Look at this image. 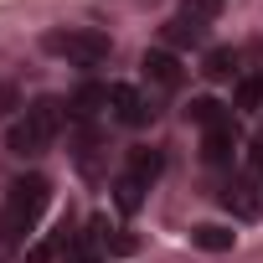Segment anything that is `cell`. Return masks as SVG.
<instances>
[{
    "mask_svg": "<svg viewBox=\"0 0 263 263\" xmlns=\"http://www.w3.org/2000/svg\"><path fill=\"white\" fill-rule=\"evenodd\" d=\"M47 196H52L47 176H21V181H11L6 206H0V253H11V248L26 242V232H31L36 217L47 212Z\"/></svg>",
    "mask_w": 263,
    "mask_h": 263,
    "instance_id": "1",
    "label": "cell"
},
{
    "mask_svg": "<svg viewBox=\"0 0 263 263\" xmlns=\"http://www.w3.org/2000/svg\"><path fill=\"white\" fill-rule=\"evenodd\" d=\"M57 129H62V103L57 98H36L31 108H21V119L6 129V150L11 155H47V145L57 140Z\"/></svg>",
    "mask_w": 263,
    "mask_h": 263,
    "instance_id": "2",
    "label": "cell"
},
{
    "mask_svg": "<svg viewBox=\"0 0 263 263\" xmlns=\"http://www.w3.org/2000/svg\"><path fill=\"white\" fill-rule=\"evenodd\" d=\"M42 47H47L52 57L72 62V67H98V62H108V52H114V42H108L103 31H93V26H67V31H47V36H42Z\"/></svg>",
    "mask_w": 263,
    "mask_h": 263,
    "instance_id": "3",
    "label": "cell"
},
{
    "mask_svg": "<svg viewBox=\"0 0 263 263\" xmlns=\"http://www.w3.org/2000/svg\"><path fill=\"white\" fill-rule=\"evenodd\" d=\"M108 108H114V119L124 124V129H145L160 108H155V93H145V88H129V83H108Z\"/></svg>",
    "mask_w": 263,
    "mask_h": 263,
    "instance_id": "4",
    "label": "cell"
},
{
    "mask_svg": "<svg viewBox=\"0 0 263 263\" xmlns=\"http://www.w3.org/2000/svg\"><path fill=\"white\" fill-rule=\"evenodd\" d=\"M140 78H145V93H176L181 83H186V67H181V57L176 52H145V62H140Z\"/></svg>",
    "mask_w": 263,
    "mask_h": 263,
    "instance_id": "5",
    "label": "cell"
},
{
    "mask_svg": "<svg viewBox=\"0 0 263 263\" xmlns=\"http://www.w3.org/2000/svg\"><path fill=\"white\" fill-rule=\"evenodd\" d=\"M222 206H227L237 222H258V217H263V191H258V181H253V176H232V181L222 186Z\"/></svg>",
    "mask_w": 263,
    "mask_h": 263,
    "instance_id": "6",
    "label": "cell"
},
{
    "mask_svg": "<svg viewBox=\"0 0 263 263\" xmlns=\"http://www.w3.org/2000/svg\"><path fill=\"white\" fill-rule=\"evenodd\" d=\"M201 155H206V165H232V155H237V124L232 119L201 129Z\"/></svg>",
    "mask_w": 263,
    "mask_h": 263,
    "instance_id": "7",
    "label": "cell"
},
{
    "mask_svg": "<svg viewBox=\"0 0 263 263\" xmlns=\"http://www.w3.org/2000/svg\"><path fill=\"white\" fill-rule=\"evenodd\" d=\"M206 42V21H196V16H176V21H165V52H176V47H201Z\"/></svg>",
    "mask_w": 263,
    "mask_h": 263,
    "instance_id": "8",
    "label": "cell"
},
{
    "mask_svg": "<svg viewBox=\"0 0 263 263\" xmlns=\"http://www.w3.org/2000/svg\"><path fill=\"white\" fill-rule=\"evenodd\" d=\"M108 108V83H83L72 98H67V119H93Z\"/></svg>",
    "mask_w": 263,
    "mask_h": 263,
    "instance_id": "9",
    "label": "cell"
},
{
    "mask_svg": "<svg viewBox=\"0 0 263 263\" xmlns=\"http://www.w3.org/2000/svg\"><path fill=\"white\" fill-rule=\"evenodd\" d=\"M201 72H206L212 83H232V78L242 72V57H237L232 47H212V52L201 57Z\"/></svg>",
    "mask_w": 263,
    "mask_h": 263,
    "instance_id": "10",
    "label": "cell"
},
{
    "mask_svg": "<svg viewBox=\"0 0 263 263\" xmlns=\"http://www.w3.org/2000/svg\"><path fill=\"white\" fill-rule=\"evenodd\" d=\"M165 171V155L160 150H129V165H124V176H135L140 186H155V176Z\"/></svg>",
    "mask_w": 263,
    "mask_h": 263,
    "instance_id": "11",
    "label": "cell"
},
{
    "mask_svg": "<svg viewBox=\"0 0 263 263\" xmlns=\"http://www.w3.org/2000/svg\"><path fill=\"white\" fill-rule=\"evenodd\" d=\"M191 242H196L201 253H227V248L237 242V232H232V227H217V222H206V227H191Z\"/></svg>",
    "mask_w": 263,
    "mask_h": 263,
    "instance_id": "12",
    "label": "cell"
},
{
    "mask_svg": "<svg viewBox=\"0 0 263 263\" xmlns=\"http://www.w3.org/2000/svg\"><path fill=\"white\" fill-rule=\"evenodd\" d=\"M186 119H191V124H201V129H212V124H222V119H232V108H222L217 98H191V108H186Z\"/></svg>",
    "mask_w": 263,
    "mask_h": 263,
    "instance_id": "13",
    "label": "cell"
},
{
    "mask_svg": "<svg viewBox=\"0 0 263 263\" xmlns=\"http://www.w3.org/2000/svg\"><path fill=\"white\" fill-rule=\"evenodd\" d=\"M145 191H150V186H140L135 176H119V181H114V201H119V212H140Z\"/></svg>",
    "mask_w": 263,
    "mask_h": 263,
    "instance_id": "14",
    "label": "cell"
},
{
    "mask_svg": "<svg viewBox=\"0 0 263 263\" xmlns=\"http://www.w3.org/2000/svg\"><path fill=\"white\" fill-rule=\"evenodd\" d=\"M237 108L263 114V78H237Z\"/></svg>",
    "mask_w": 263,
    "mask_h": 263,
    "instance_id": "15",
    "label": "cell"
},
{
    "mask_svg": "<svg viewBox=\"0 0 263 263\" xmlns=\"http://www.w3.org/2000/svg\"><path fill=\"white\" fill-rule=\"evenodd\" d=\"M57 263H103V248H98L93 237H72V248H67Z\"/></svg>",
    "mask_w": 263,
    "mask_h": 263,
    "instance_id": "16",
    "label": "cell"
},
{
    "mask_svg": "<svg viewBox=\"0 0 263 263\" xmlns=\"http://www.w3.org/2000/svg\"><path fill=\"white\" fill-rule=\"evenodd\" d=\"M181 11H186V16H196V21H206V26H212V21H217V16H222V0H181Z\"/></svg>",
    "mask_w": 263,
    "mask_h": 263,
    "instance_id": "17",
    "label": "cell"
},
{
    "mask_svg": "<svg viewBox=\"0 0 263 263\" xmlns=\"http://www.w3.org/2000/svg\"><path fill=\"white\" fill-rule=\"evenodd\" d=\"M21 108V93L11 88V83H0V119H6V114H16Z\"/></svg>",
    "mask_w": 263,
    "mask_h": 263,
    "instance_id": "18",
    "label": "cell"
}]
</instances>
